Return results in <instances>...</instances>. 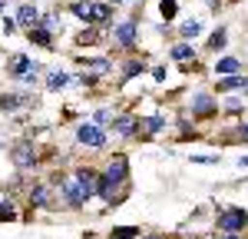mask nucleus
I'll return each instance as SVG.
<instances>
[{"mask_svg": "<svg viewBox=\"0 0 248 239\" xmlns=\"http://www.w3.org/2000/svg\"><path fill=\"white\" fill-rule=\"evenodd\" d=\"M215 226H218V233H245L248 213L242 209V206H229V209H222V213H218Z\"/></svg>", "mask_w": 248, "mask_h": 239, "instance_id": "f257e3e1", "label": "nucleus"}, {"mask_svg": "<svg viewBox=\"0 0 248 239\" xmlns=\"http://www.w3.org/2000/svg\"><path fill=\"white\" fill-rule=\"evenodd\" d=\"M60 193H63V203L70 206V209H83L90 199H93V193L86 189V186H79L77 179H70V183H63L60 186Z\"/></svg>", "mask_w": 248, "mask_h": 239, "instance_id": "f03ea898", "label": "nucleus"}, {"mask_svg": "<svg viewBox=\"0 0 248 239\" xmlns=\"http://www.w3.org/2000/svg\"><path fill=\"white\" fill-rule=\"evenodd\" d=\"M103 176L109 179L113 186H123L126 179H129V159L123 156V153H116L109 163H106V170H103Z\"/></svg>", "mask_w": 248, "mask_h": 239, "instance_id": "7ed1b4c3", "label": "nucleus"}, {"mask_svg": "<svg viewBox=\"0 0 248 239\" xmlns=\"http://www.w3.org/2000/svg\"><path fill=\"white\" fill-rule=\"evenodd\" d=\"M10 156H14V166H17V170H33V166H37V150H33L30 139H20Z\"/></svg>", "mask_w": 248, "mask_h": 239, "instance_id": "20e7f679", "label": "nucleus"}, {"mask_svg": "<svg viewBox=\"0 0 248 239\" xmlns=\"http://www.w3.org/2000/svg\"><path fill=\"white\" fill-rule=\"evenodd\" d=\"M77 139L83 146H96V150H99V146H106V130L96 126V123H83L77 130Z\"/></svg>", "mask_w": 248, "mask_h": 239, "instance_id": "39448f33", "label": "nucleus"}, {"mask_svg": "<svg viewBox=\"0 0 248 239\" xmlns=\"http://www.w3.org/2000/svg\"><path fill=\"white\" fill-rule=\"evenodd\" d=\"M136 37H139V27H136L133 20H123L119 27H113V40L119 43V47H126V50L136 43Z\"/></svg>", "mask_w": 248, "mask_h": 239, "instance_id": "423d86ee", "label": "nucleus"}, {"mask_svg": "<svg viewBox=\"0 0 248 239\" xmlns=\"http://www.w3.org/2000/svg\"><path fill=\"white\" fill-rule=\"evenodd\" d=\"M109 123H113V133H119V137H136V133H139V120H136L133 113L113 117Z\"/></svg>", "mask_w": 248, "mask_h": 239, "instance_id": "0eeeda50", "label": "nucleus"}, {"mask_svg": "<svg viewBox=\"0 0 248 239\" xmlns=\"http://www.w3.org/2000/svg\"><path fill=\"white\" fill-rule=\"evenodd\" d=\"M40 23V10L33 7V3H20L17 10V27H37Z\"/></svg>", "mask_w": 248, "mask_h": 239, "instance_id": "6e6552de", "label": "nucleus"}, {"mask_svg": "<svg viewBox=\"0 0 248 239\" xmlns=\"http://www.w3.org/2000/svg\"><path fill=\"white\" fill-rule=\"evenodd\" d=\"M192 110H195V117H209V113H215V100L209 93H199L192 100Z\"/></svg>", "mask_w": 248, "mask_h": 239, "instance_id": "1a4fd4ad", "label": "nucleus"}, {"mask_svg": "<svg viewBox=\"0 0 248 239\" xmlns=\"http://www.w3.org/2000/svg\"><path fill=\"white\" fill-rule=\"evenodd\" d=\"M93 3H96V0H77V3H70V10L90 27V23H93Z\"/></svg>", "mask_w": 248, "mask_h": 239, "instance_id": "9d476101", "label": "nucleus"}, {"mask_svg": "<svg viewBox=\"0 0 248 239\" xmlns=\"http://www.w3.org/2000/svg\"><path fill=\"white\" fill-rule=\"evenodd\" d=\"M30 206H40V209L50 206V186H46V183H37V186L30 189Z\"/></svg>", "mask_w": 248, "mask_h": 239, "instance_id": "9b49d317", "label": "nucleus"}, {"mask_svg": "<svg viewBox=\"0 0 248 239\" xmlns=\"http://www.w3.org/2000/svg\"><path fill=\"white\" fill-rule=\"evenodd\" d=\"M63 86H70V73L50 70V73H46V90H63Z\"/></svg>", "mask_w": 248, "mask_h": 239, "instance_id": "f8f14e48", "label": "nucleus"}, {"mask_svg": "<svg viewBox=\"0 0 248 239\" xmlns=\"http://www.w3.org/2000/svg\"><path fill=\"white\" fill-rule=\"evenodd\" d=\"M179 34H182V40H195L199 34H202V23H199L195 17L182 20V27H179Z\"/></svg>", "mask_w": 248, "mask_h": 239, "instance_id": "ddd939ff", "label": "nucleus"}, {"mask_svg": "<svg viewBox=\"0 0 248 239\" xmlns=\"http://www.w3.org/2000/svg\"><path fill=\"white\" fill-rule=\"evenodd\" d=\"M30 40H33V43H37V47H50V43H53V34H50V30H46V27H30Z\"/></svg>", "mask_w": 248, "mask_h": 239, "instance_id": "4468645a", "label": "nucleus"}, {"mask_svg": "<svg viewBox=\"0 0 248 239\" xmlns=\"http://www.w3.org/2000/svg\"><path fill=\"white\" fill-rule=\"evenodd\" d=\"M96 176H99V173L90 170V166H79V170H77V183H79V186H86L90 193H93V186H96Z\"/></svg>", "mask_w": 248, "mask_h": 239, "instance_id": "2eb2a0df", "label": "nucleus"}, {"mask_svg": "<svg viewBox=\"0 0 248 239\" xmlns=\"http://www.w3.org/2000/svg\"><path fill=\"white\" fill-rule=\"evenodd\" d=\"M20 103H27V97H17V93H3V97H0V113H14Z\"/></svg>", "mask_w": 248, "mask_h": 239, "instance_id": "dca6fc26", "label": "nucleus"}, {"mask_svg": "<svg viewBox=\"0 0 248 239\" xmlns=\"http://www.w3.org/2000/svg\"><path fill=\"white\" fill-rule=\"evenodd\" d=\"M238 67H242V63H238L235 57H222L218 63H215V73H225V77H232V73H238Z\"/></svg>", "mask_w": 248, "mask_h": 239, "instance_id": "f3484780", "label": "nucleus"}, {"mask_svg": "<svg viewBox=\"0 0 248 239\" xmlns=\"http://www.w3.org/2000/svg\"><path fill=\"white\" fill-rule=\"evenodd\" d=\"M169 57H172V60H179V63H186V60H192V57H195V50H192V43H175Z\"/></svg>", "mask_w": 248, "mask_h": 239, "instance_id": "a211bd4d", "label": "nucleus"}, {"mask_svg": "<svg viewBox=\"0 0 248 239\" xmlns=\"http://www.w3.org/2000/svg\"><path fill=\"white\" fill-rule=\"evenodd\" d=\"M30 67H33V60L27 57V53H20V57L14 60V63H10V73H14V77H23V73H27Z\"/></svg>", "mask_w": 248, "mask_h": 239, "instance_id": "6ab92c4d", "label": "nucleus"}, {"mask_svg": "<svg viewBox=\"0 0 248 239\" xmlns=\"http://www.w3.org/2000/svg\"><path fill=\"white\" fill-rule=\"evenodd\" d=\"M109 239H139V226H116Z\"/></svg>", "mask_w": 248, "mask_h": 239, "instance_id": "aec40b11", "label": "nucleus"}, {"mask_svg": "<svg viewBox=\"0 0 248 239\" xmlns=\"http://www.w3.org/2000/svg\"><path fill=\"white\" fill-rule=\"evenodd\" d=\"M225 40H229V30H225V27H218V30L209 37V47H212V50H222V47H225Z\"/></svg>", "mask_w": 248, "mask_h": 239, "instance_id": "412c9836", "label": "nucleus"}, {"mask_svg": "<svg viewBox=\"0 0 248 239\" xmlns=\"http://www.w3.org/2000/svg\"><path fill=\"white\" fill-rule=\"evenodd\" d=\"M159 14H162L166 20H172L175 14H179V3H175V0H162V3H159Z\"/></svg>", "mask_w": 248, "mask_h": 239, "instance_id": "4be33fe9", "label": "nucleus"}, {"mask_svg": "<svg viewBox=\"0 0 248 239\" xmlns=\"http://www.w3.org/2000/svg\"><path fill=\"white\" fill-rule=\"evenodd\" d=\"M17 80L23 83V86H37V83H40V70H37V67H30V70H27L23 77H17Z\"/></svg>", "mask_w": 248, "mask_h": 239, "instance_id": "5701e85b", "label": "nucleus"}, {"mask_svg": "<svg viewBox=\"0 0 248 239\" xmlns=\"http://www.w3.org/2000/svg\"><path fill=\"white\" fill-rule=\"evenodd\" d=\"M162 126H166V120L159 117V113L146 120V130H149V137H153V133H162Z\"/></svg>", "mask_w": 248, "mask_h": 239, "instance_id": "b1692460", "label": "nucleus"}, {"mask_svg": "<svg viewBox=\"0 0 248 239\" xmlns=\"http://www.w3.org/2000/svg\"><path fill=\"white\" fill-rule=\"evenodd\" d=\"M3 219H17V209H14V203H0V222Z\"/></svg>", "mask_w": 248, "mask_h": 239, "instance_id": "393cba45", "label": "nucleus"}, {"mask_svg": "<svg viewBox=\"0 0 248 239\" xmlns=\"http://www.w3.org/2000/svg\"><path fill=\"white\" fill-rule=\"evenodd\" d=\"M136 73H142V63H139V60H133V63H126V80H133Z\"/></svg>", "mask_w": 248, "mask_h": 239, "instance_id": "a878e982", "label": "nucleus"}, {"mask_svg": "<svg viewBox=\"0 0 248 239\" xmlns=\"http://www.w3.org/2000/svg\"><path fill=\"white\" fill-rule=\"evenodd\" d=\"M225 110H229V113H238V110H242V97H232L229 103H225Z\"/></svg>", "mask_w": 248, "mask_h": 239, "instance_id": "bb28decb", "label": "nucleus"}, {"mask_svg": "<svg viewBox=\"0 0 248 239\" xmlns=\"http://www.w3.org/2000/svg\"><path fill=\"white\" fill-rule=\"evenodd\" d=\"M109 120H113L109 110H96V126H99V123H109Z\"/></svg>", "mask_w": 248, "mask_h": 239, "instance_id": "cd10ccee", "label": "nucleus"}, {"mask_svg": "<svg viewBox=\"0 0 248 239\" xmlns=\"http://www.w3.org/2000/svg\"><path fill=\"white\" fill-rule=\"evenodd\" d=\"M3 30H7V34H14V30H17V20H10V17H3Z\"/></svg>", "mask_w": 248, "mask_h": 239, "instance_id": "c85d7f7f", "label": "nucleus"}, {"mask_svg": "<svg viewBox=\"0 0 248 239\" xmlns=\"http://www.w3.org/2000/svg\"><path fill=\"white\" fill-rule=\"evenodd\" d=\"M192 163H218V156H192Z\"/></svg>", "mask_w": 248, "mask_h": 239, "instance_id": "c756f323", "label": "nucleus"}, {"mask_svg": "<svg viewBox=\"0 0 248 239\" xmlns=\"http://www.w3.org/2000/svg\"><path fill=\"white\" fill-rule=\"evenodd\" d=\"M222 239H245L242 233H222Z\"/></svg>", "mask_w": 248, "mask_h": 239, "instance_id": "7c9ffc66", "label": "nucleus"}, {"mask_svg": "<svg viewBox=\"0 0 248 239\" xmlns=\"http://www.w3.org/2000/svg\"><path fill=\"white\" fill-rule=\"evenodd\" d=\"M238 133H242V139H248V123H242V126H238Z\"/></svg>", "mask_w": 248, "mask_h": 239, "instance_id": "2f4dec72", "label": "nucleus"}, {"mask_svg": "<svg viewBox=\"0 0 248 239\" xmlns=\"http://www.w3.org/2000/svg\"><path fill=\"white\" fill-rule=\"evenodd\" d=\"M238 166H242V170H248V153H245L242 159H238Z\"/></svg>", "mask_w": 248, "mask_h": 239, "instance_id": "473e14b6", "label": "nucleus"}, {"mask_svg": "<svg viewBox=\"0 0 248 239\" xmlns=\"http://www.w3.org/2000/svg\"><path fill=\"white\" fill-rule=\"evenodd\" d=\"M139 239H166V236H139Z\"/></svg>", "mask_w": 248, "mask_h": 239, "instance_id": "72a5a7b5", "label": "nucleus"}, {"mask_svg": "<svg viewBox=\"0 0 248 239\" xmlns=\"http://www.w3.org/2000/svg\"><path fill=\"white\" fill-rule=\"evenodd\" d=\"M0 10H3V0H0Z\"/></svg>", "mask_w": 248, "mask_h": 239, "instance_id": "f704fd0d", "label": "nucleus"}, {"mask_svg": "<svg viewBox=\"0 0 248 239\" xmlns=\"http://www.w3.org/2000/svg\"><path fill=\"white\" fill-rule=\"evenodd\" d=\"M0 146H3V143H0Z\"/></svg>", "mask_w": 248, "mask_h": 239, "instance_id": "c9c22d12", "label": "nucleus"}]
</instances>
